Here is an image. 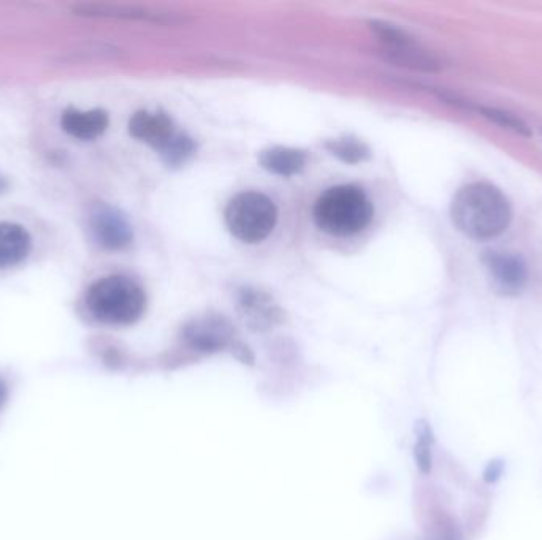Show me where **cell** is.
<instances>
[{
    "mask_svg": "<svg viewBox=\"0 0 542 540\" xmlns=\"http://www.w3.org/2000/svg\"><path fill=\"white\" fill-rule=\"evenodd\" d=\"M455 227L473 240L487 241L503 235L512 221L508 197L489 183H471L462 187L451 205Z\"/></svg>",
    "mask_w": 542,
    "mask_h": 540,
    "instance_id": "cell-1",
    "label": "cell"
},
{
    "mask_svg": "<svg viewBox=\"0 0 542 540\" xmlns=\"http://www.w3.org/2000/svg\"><path fill=\"white\" fill-rule=\"evenodd\" d=\"M86 308L100 324L126 327L142 319L146 295L137 282L126 276L111 274L89 287Z\"/></svg>",
    "mask_w": 542,
    "mask_h": 540,
    "instance_id": "cell-2",
    "label": "cell"
},
{
    "mask_svg": "<svg viewBox=\"0 0 542 540\" xmlns=\"http://www.w3.org/2000/svg\"><path fill=\"white\" fill-rule=\"evenodd\" d=\"M314 222L322 232L333 236H351L370 225L375 210L370 198L352 184L330 187L314 205Z\"/></svg>",
    "mask_w": 542,
    "mask_h": 540,
    "instance_id": "cell-3",
    "label": "cell"
},
{
    "mask_svg": "<svg viewBox=\"0 0 542 540\" xmlns=\"http://www.w3.org/2000/svg\"><path fill=\"white\" fill-rule=\"evenodd\" d=\"M278 210L273 200L259 192H243L230 200L226 224L230 233L243 243L264 241L275 230Z\"/></svg>",
    "mask_w": 542,
    "mask_h": 540,
    "instance_id": "cell-4",
    "label": "cell"
},
{
    "mask_svg": "<svg viewBox=\"0 0 542 540\" xmlns=\"http://www.w3.org/2000/svg\"><path fill=\"white\" fill-rule=\"evenodd\" d=\"M368 26L381 40V54L387 61L416 72L433 73L441 70V61L435 54L422 48L400 27L376 20L371 21Z\"/></svg>",
    "mask_w": 542,
    "mask_h": 540,
    "instance_id": "cell-5",
    "label": "cell"
},
{
    "mask_svg": "<svg viewBox=\"0 0 542 540\" xmlns=\"http://www.w3.org/2000/svg\"><path fill=\"white\" fill-rule=\"evenodd\" d=\"M89 230L94 241L107 251H121L134 240L132 225L113 206L97 205L89 214Z\"/></svg>",
    "mask_w": 542,
    "mask_h": 540,
    "instance_id": "cell-6",
    "label": "cell"
},
{
    "mask_svg": "<svg viewBox=\"0 0 542 540\" xmlns=\"http://www.w3.org/2000/svg\"><path fill=\"white\" fill-rule=\"evenodd\" d=\"M233 327L226 319L207 316L192 320L183 330L184 343L202 354H213L235 344Z\"/></svg>",
    "mask_w": 542,
    "mask_h": 540,
    "instance_id": "cell-7",
    "label": "cell"
},
{
    "mask_svg": "<svg viewBox=\"0 0 542 540\" xmlns=\"http://www.w3.org/2000/svg\"><path fill=\"white\" fill-rule=\"evenodd\" d=\"M129 132L138 141L159 149L175 135L172 119L162 111H137L129 121Z\"/></svg>",
    "mask_w": 542,
    "mask_h": 540,
    "instance_id": "cell-8",
    "label": "cell"
},
{
    "mask_svg": "<svg viewBox=\"0 0 542 540\" xmlns=\"http://www.w3.org/2000/svg\"><path fill=\"white\" fill-rule=\"evenodd\" d=\"M108 124H110L108 113L100 108L88 111L67 108L61 116L62 130L78 140H96L105 134Z\"/></svg>",
    "mask_w": 542,
    "mask_h": 540,
    "instance_id": "cell-9",
    "label": "cell"
},
{
    "mask_svg": "<svg viewBox=\"0 0 542 540\" xmlns=\"http://www.w3.org/2000/svg\"><path fill=\"white\" fill-rule=\"evenodd\" d=\"M31 233L15 222H0V270L16 267L29 257Z\"/></svg>",
    "mask_w": 542,
    "mask_h": 540,
    "instance_id": "cell-10",
    "label": "cell"
},
{
    "mask_svg": "<svg viewBox=\"0 0 542 540\" xmlns=\"http://www.w3.org/2000/svg\"><path fill=\"white\" fill-rule=\"evenodd\" d=\"M240 311L252 330H267L281 320V311L260 290L245 289L241 292Z\"/></svg>",
    "mask_w": 542,
    "mask_h": 540,
    "instance_id": "cell-11",
    "label": "cell"
},
{
    "mask_svg": "<svg viewBox=\"0 0 542 540\" xmlns=\"http://www.w3.org/2000/svg\"><path fill=\"white\" fill-rule=\"evenodd\" d=\"M487 268L501 292L516 293L527 282V265L522 257L514 254H492L487 259Z\"/></svg>",
    "mask_w": 542,
    "mask_h": 540,
    "instance_id": "cell-12",
    "label": "cell"
},
{
    "mask_svg": "<svg viewBox=\"0 0 542 540\" xmlns=\"http://www.w3.org/2000/svg\"><path fill=\"white\" fill-rule=\"evenodd\" d=\"M260 164L270 173L278 176H294L302 172L306 165V156L303 151L292 148L267 149L260 154Z\"/></svg>",
    "mask_w": 542,
    "mask_h": 540,
    "instance_id": "cell-13",
    "label": "cell"
},
{
    "mask_svg": "<svg viewBox=\"0 0 542 540\" xmlns=\"http://www.w3.org/2000/svg\"><path fill=\"white\" fill-rule=\"evenodd\" d=\"M73 12L89 18H115V20H148L153 13L143 8L129 7V5L111 4H83L73 8Z\"/></svg>",
    "mask_w": 542,
    "mask_h": 540,
    "instance_id": "cell-14",
    "label": "cell"
},
{
    "mask_svg": "<svg viewBox=\"0 0 542 540\" xmlns=\"http://www.w3.org/2000/svg\"><path fill=\"white\" fill-rule=\"evenodd\" d=\"M325 148L346 164H362L370 159L368 146L355 138H338V140L329 141Z\"/></svg>",
    "mask_w": 542,
    "mask_h": 540,
    "instance_id": "cell-15",
    "label": "cell"
},
{
    "mask_svg": "<svg viewBox=\"0 0 542 540\" xmlns=\"http://www.w3.org/2000/svg\"><path fill=\"white\" fill-rule=\"evenodd\" d=\"M157 151L161 153L165 164L176 167V165H183L192 156L194 143L186 135L176 134L175 132V135L170 140L165 141L164 145Z\"/></svg>",
    "mask_w": 542,
    "mask_h": 540,
    "instance_id": "cell-16",
    "label": "cell"
},
{
    "mask_svg": "<svg viewBox=\"0 0 542 540\" xmlns=\"http://www.w3.org/2000/svg\"><path fill=\"white\" fill-rule=\"evenodd\" d=\"M432 444L433 436L430 426L425 422H420L419 426H417L414 455H416L417 466L422 472H428L432 469Z\"/></svg>",
    "mask_w": 542,
    "mask_h": 540,
    "instance_id": "cell-17",
    "label": "cell"
},
{
    "mask_svg": "<svg viewBox=\"0 0 542 540\" xmlns=\"http://www.w3.org/2000/svg\"><path fill=\"white\" fill-rule=\"evenodd\" d=\"M479 111H481L484 118L489 119L493 124H497L503 129L512 130L514 134L525 135V137L531 134L527 124L522 119L512 115V113H508V111L497 110V108H481Z\"/></svg>",
    "mask_w": 542,
    "mask_h": 540,
    "instance_id": "cell-18",
    "label": "cell"
},
{
    "mask_svg": "<svg viewBox=\"0 0 542 540\" xmlns=\"http://www.w3.org/2000/svg\"><path fill=\"white\" fill-rule=\"evenodd\" d=\"M425 540H462V537L457 526L443 517L433 521L432 528H428Z\"/></svg>",
    "mask_w": 542,
    "mask_h": 540,
    "instance_id": "cell-19",
    "label": "cell"
},
{
    "mask_svg": "<svg viewBox=\"0 0 542 540\" xmlns=\"http://www.w3.org/2000/svg\"><path fill=\"white\" fill-rule=\"evenodd\" d=\"M503 472V464L500 461H492L489 468L485 469V480L487 482H497Z\"/></svg>",
    "mask_w": 542,
    "mask_h": 540,
    "instance_id": "cell-20",
    "label": "cell"
},
{
    "mask_svg": "<svg viewBox=\"0 0 542 540\" xmlns=\"http://www.w3.org/2000/svg\"><path fill=\"white\" fill-rule=\"evenodd\" d=\"M8 398V387L2 379H0V407L4 406Z\"/></svg>",
    "mask_w": 542,
    "mask_h": 540,
    "instance_id": "cell-21",
    "label": "cell"
},
{
    "mask_svg": "<svg viewBox=\"0 0 542 540\" xmlns=\"http://www.w3.org/2000/svg\"><path fill=\"white\" fill-rule=\"evenodd\" d=\"M8 189V181L4 176H0V194H4Z\"/></svg>",
    "mask_w": 542,
    "mask_h": 540,
    "instance_id": "cell-22",
    "label": "cell"
}]
</instances>
